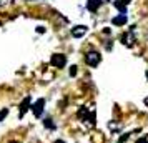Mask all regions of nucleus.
<instances>
[{
	"label": "nucleus",
	"mask_w": 148,
	"mask_h": 143,
	"mask_svg": "<svg viewBox=\"0 0 148 143\" xmlns=\"http://www.w3.org/2000/svg\"><path fill=\"white\" fill-rule=\"evenodd\" d=\"M100 62H101V55L98 52H95V50H92V52H88L85 55V63L88 67H97Z\"/></svg>",
	"instance_id": "1"
},
{
	"label": "nucleus",
	"mask_w": 148,
	"mask_h": 143,
	"mask_svg": "<svg viewBox=\"0 0 148 143\" xmlns=\"http://www.w3.org/2000/svg\"><path fill=\"white\" fill-rule=\"evenodd\" d=\"M50 63H52L55 68H63L65 63H67V57L63 53H53L52 58H50Z\"/></svg>",
	"instance_id": "2"
},
{
	"label": "nucleus",
	"mask_w": 148,
	"mask_h": 143,
	"mask_svg": "<svg viewBox=\"0 0 148 143\" xmlns=\"http://www.w3.org/2000/svg\"><path fill=\"white\" fill-rule=\"evenodd\" d=\"M43 107H45V100H43V98H38L30 108H32V112H34V115L37 116V118H40V115L43 113Z\"/></svg>",
	"instance_id": "3"
},
{
	"label": "nucleus",
	"mask_w": 148,
	"mask_h": 143,
	"mask_svg": "<svg viewBox=\"0 0 148 143\" xmlns=\"http://www.w3.org/2000/svg\"><path fill=\"white\" fill-rule=\"evenodd\" d=\"M121 43L127 45V47H133L135 45V35H133V30L128 32V34H123L121 35Z\"/></svg>",
	"instance_id": "4"
},
{
	"label": "nucleus",
	"mask_w": 148,
	"mask_h": 143,
	"mask_svg": "<svg viewBox=\"0 0 148 143\" xmlns=\"http://www.w3.org/2000/svg\"><path fill=\"white\" fill-rule=\"evenodd\" d=\"M88 28L85 27V25H77V27L72 28V35H73L75 38H80V37H83V35L87 34Z\"/></svg>",
	"instance_id": "5"
},
{
	"label": "nucleus",
	"mask_w": 148,
	"mask_h": 143,
	"mask_svg": "<svg viewBox=\"0 0 148 143\" xmlns=\"http://www.w3.org/2000/svg\"><path fill=\"white\" fill-rule=\"evenodd\" d=\"M30 107H32V105H30V96H25V98L22 100V103H20V113H18V116L22 118V116L25 115V112L30 110Z\"/></svg>",
	"instance_id": "6"
},
{
	"label": "nucleus",
	"mask_w": 148,
	"mask_h": 143,
	"mask_svg": "<svg viewBox=\"0 0 148 143\" xmlns=\"http://www.w3.org/2000/svg\"><path fill=\"white\" fill-rule=\"evenodd\" d=\"M101 5V0H88L87 2V8L90 12H97Z\"/></svg>",
	"instance_id": "7"
},
{
	"label": "nucleus",
	"mask_w": 148,
	"mask_h": 143,
	"mask_svg": "<svg viewBox=\"0 0 148 143\" xmlns=\"http://www.w3.org/2000/svg\"><path fill=\"white\" fill-rule=\"evenodd\" d=\"M112 23H113V25H116V27L125 25V23H127V15L120 14V15H116V17H113V18H112Z\"/></svg>",
	"instance_id": "8"
},
{
	"label": "nucleus",
	"mask_w": 148,
	"mask_h": 143,
	"mask_svg": "<svg viewBox=\"0 0 148 143\" xmlns=\"http://www.w3.org/2000/svg\"><path fill=\"white\" fill-rule=\"evenodd\" d=\"M113 5H115L116 8H118V10H120V14L127 15V3H125L123 0H116V2H115Z\"/></svg>",
	"instance_id": "9"
},
{
	"label": "nucleus",
	"mask_w": 148,
	"mask_h": 143,
	"mask_svg": "<svg viewBox=\"0 0 148 143\" xmlns=\"http://www.w3.org/2000/svg\"><path fill=\"white\" fill-rule=\"evenodd\" d=\"M88 115H90V113H88L87 107H82V108L78 110V118H80V120H83V122H87V120H88Z\"/></svg>",
	"instance_id": "10"
},
{
	"label": "nucleus",
	"mask_w": 148,
	"mask_h": 143,
	"mask_svg": "<svg viewBox=\"0 0 148 143\" xmlns=\"http://www.w3.org/2000/svg\"><path fill=\"white\" fill-rule=\"evenodd\" d=\"M43 125H45V128H48V130H55V123L52 122V118H45Z\"/></svg>",
	"instance_id": "11"
},
{
	"label": "nucleus",
	"mask_w": 148,
	"mask_h": 143,
	"mask_svg": "<svg viewBox=\"0 0 148 143\" xmlns=\"http://www.w3.org/2000/svg\"><path fill=\"white\" fill-rule=\"evenodd\" d=\"M7 113H8V110H2V112H0V122L7 116Z\"/></svg>",
	"instance_id": "12"
},
{
	"label": "nucleus",
	"mask_w": 148,
	"mask_h": 143,
	"mask_svg": "<svg viewBox=\"0 0 148 143\" xmlns=\"http://www.w3.org/2000/svg\"><path fill=\"white\" fill-rule=\"evenodd\" d=\"M70 75H72V77L77 75V67H75V65H73V67H70Z\"/></svg>",
	"instance_id": "13"
},
{
	"label": "nucleus",
	"mask_w": 148,
	"mask_h": 143,
	"mask_svg": "<svg viewBox=\"0 0 148 143\" xmlns=\"http://www.w3.org/2000/svg\"><path fill=\"white\" fill-rule=\"evenodd\" d=\"M136 143H148V140L143 136V138H138V140H136Z\"/></svg>",
	"instance_id": "14"
},
{
	"label": "nucleus",
	"mask_w": 148,
	"mask_h": 143,
	"mask_svg": "<svg viewBox=\"0 0 148 143\" xmlns=\"http://www.w3.org/2000/svg\"><path fill=\"white\" fill-rule=\"evenodd\" d=\"M37 32H38V34H43V32H45V28H43V27H37Z\"/></svg>",
	"instance_id": "15"
},
{
	"label": "nucleus",
	"mask_w": 148,
	"mask_h": 143,
	"mask_svg": "<svg viewBox=\"0 0 148 143\" xmlns=\"http://www.w3.org/2000/svg\"><path fill=\"white\" fill-rule=\"evenodd\" d=\"M53 143H65V142H63V140H55Z\"/></svg>",
	"instance_id": "16"
},
{
	"label": "nucleus",
	"mask_w": 148,
	"mask_h": 143,
	"mask_svg": "<svg viewBox=\"0 0 148 143\" xmlns=\"http://www.w3.org/2000/svg\"><path fill=\"white\" fill-rule=\"evenodd\" d=\"M145 105H147V107H148V96H147V98H145Z\"/></svg>",
	"instance_id": "17"
},
{
	"label": "nucleus",
	"mask_w": 148,
	"mask_h": 143,
	"mask_svg": "<svg viewBox=\"0 0 148 143\" xmlns=\"http://www.w3.org/2000/svg\"><path fill=\"white\" fill-rule=\"evenodd\" d=\"M123 2H125V3H130V2H132V0H123Z\"/></svg>",
	"instance_id": "18"
},
{
	"label": "nucleus",
	"mask_w": 148,
	"mask_h": 143,
	"mask_svg": "<svg viewBox=\"0 0 148 143\" xmlns=\"http://www.w3.org/2000/svg\"><path fill=\"white\" fill-rule=\"evenodd\" d=\"M147 78H148V70H147Z\"/></svg>",
	"instance_id": "19"
},
{
	"label": "nucleus",
	"mask_w": 148,
	"mask_h": 143,
	"mask_svg": "<svg viewBox=\"0 0 148 143\" xmlns=\"http://www.w3.org/2000/svg\"><path fill=\"white\" fill-rule=\"evenodd\" d=\"M15 143H17V142H15Z\"/></svg>",
	"instance_id": "20"
}]
</instances>
